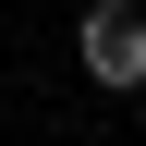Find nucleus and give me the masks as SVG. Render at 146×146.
<instances>
[{
    "label": "nucleus",
    "mask_w": 146,
    "mask_h": 146,
    "mask_svg": "<svg viewBox=\"0 0 146 146\" xmlns=\"http://www.w3.org/2000/svg\"><path fill=\"white\" fill-rule=\"evenodd\" d=\"M73 61H85L98 98H134V85H146V12H134V0H98V12L73 25Z\"/></svg>",
    "instance_id": "obj_1"
}]
</instances>
